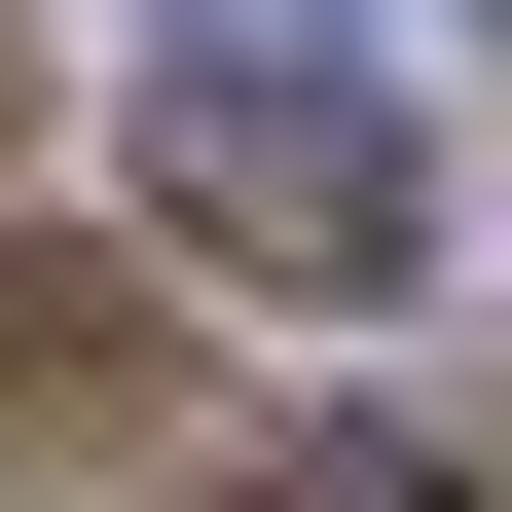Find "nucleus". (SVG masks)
<instances>
[{
    "mask_svg": "<svg viewBox=\"0 0 512 512\" xmlns=\"http://www.w3.org/2000/svg\"><path fill=\"white\" fill-rule=\"evenodd\" d=\"M147 220L256 256V293H403L439 183H403V110H366V74H183V37H147Z\"/></svg>",
    "mask_w": 512,
    "mask_h": 512,
    "instance_id": "obj_1",
    "label": "nucleus"
},
{
    "mask_svg": "<svg viewBox=\"0 0 512 512\" xmlns=\"http://www.w3.org/2000/svg\"><path fill=\"white\" fill-rule=\"evenodd\" d=\"M183 74H366V0H183Z\"/></svg>",
    "mask_w": 512,
    "mask_h": 512,
    "instance_id": "obj_2",
    "label": "nucleus"
},
{
    "mask_svg": "<svg viewBox=\"0 0 512 512\" xmlns=\"http://www.w3.org/2000/svg\"><path fill=\"white\" fill-rule=\"evenodd\" d=\"M293 512H476V476H439V439H330V476H293Z\"/></svg>",
    "mask_w": 512,
    "mask_h": 512,
    "instance_id": "obj_3",
    "label": "nucleus"
}]
</instances>
